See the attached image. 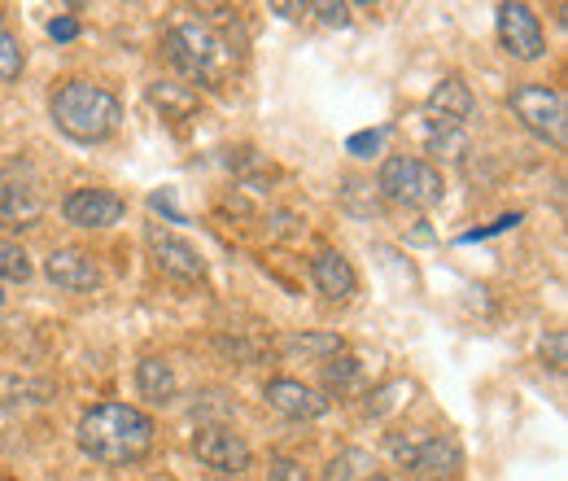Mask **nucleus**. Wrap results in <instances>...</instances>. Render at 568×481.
I'll use <instances>...</instances> for the list:
<instances>
[{"mask_svg":"<svg viewBox=\"0 0 568 481\" xmlns=\"http://www.w3.org/2000/svg\"><path fill=\"white\" fill-rule=\"evenodd\" d=\"M153 415H144L132 403H101L79 415V451L97 464H136L153 451Z\"/></svg>","mask_w":568,"mask_h":481,"instance_id":"nucleus-1","label":"nucleus"},{"mask_svg":"<svg viewBox=\"0 0 568 481\" xmlns=\"http://www.w3.org/2000/svg\"><path fill=\"white\" fill-rule=\"evenodd\" d=\"M53 123H58L62 137L79 140V144H97V140L119 132L123 106L110 88L88 83V79H71L53 92Z\"/></svg>","mask_w":568,"mask_h":481,"instance_id":"nucleus-2","label":"nucleus"},{"mask_svg":"<svg viewBox=\"0 0 568 481\" xmlns=\"http://www.w3.org/2000/svg\"><path fill=\"white\" fill-rule=\"evenodd\" d=\"M166 62L180 70L184 79L219 83L232 70V49H227V40L219 31H211V27L184 22V27H171L166 31Z\"/></svg>","mask_w":568,"mask_h":481,"instance_id":"nucleus-3","label":"nucleus"},{"mask_svg":"<svg viewBox=\"0 0 568 481\" xmlns=\"http://www.w3.org/2000/svg\"><path fill=\"white\" fill-rule=\"evenodd\" d=\"M376 189H381L389 202L412 207V210H433V207H442V198H446L442 171L428 167L425 158H407V153H394V158L381 162Z\"/></svg>","mask_w":568,"mask_h":481,"instance_id":"nucleus-4","label":"nucleus"},{"mask_svg":"<svg viewBox=\"0 0 568 481\" xmlns=\"http://www.w3.org/2000/svg\"><path fill=\"white\" fill-rule=\"evenodd\" d=\"M507 101H511V114L525 123V132L547 140L551 149H565L568 144L565 92H556V88H547V83H520V88H511Z\"/></svg>","mask_w":568,"mask_h":481,"instance_id":"nucleus-5","label":"nucleus"},{"mask_svg":"<svg viewBox=\"0 0 568 481\" xmlns=\"http://www.w3.org/2000/svg\"><path fill=\"white\" fill-rule=\"evenodd\" d=\"M389 451L416 473L420 481H455L464 469V455L450 438H428V433H412V438H394Z\"/></svg>","mask_w":568,"mask_h":481,"instance_id":"nucleus-6","label":"nucleus"},{"mask_svg":"<svg viewBox=\"0 0 568 481\" xmlns=\"http://www.w3.org/2000/svg\"><path fill=\"white\" fill-rule=\"evenodd\" d=\"M498 22V40L503 49L516 58V62H538L547 53V36H542V22L529 4H498L495 13Z\"/></svg>","mask_w":568,"mask_h":481,"instance_id":"nucleus-7","label":"nucleus"},{"mask_svg":"<svg viewBox=\"0 0 568 481\" xmlns=\"http://www.w3.org/2000/svg\"><path fill=\"white\" fill-rule=\"evenodd\" d=\"M193 455H197L206 469L223 473V478H241V473L250 469V447H245V438L232 433L227 424H202V429L193 433Z\"/></svg>","mask_w":568,"mask_h":481,"instance_id":"nucleus-8","label":"nucleus"},{"mask_svg":"<svg viewBox=\"0 0 568 481\" xmlns=\"http://www.w3.org/2000/svg\"><path fill=\"white\" fill-rule=\"evenodd\" d=\"M44 214V193L40 184L31 180V171H22L18 162L4 171L0 180V219L4 228H31L36 219Z\"/></svg>","mask_w":568,"mask_h":481,"instance_id":"nucleus-9","label":"nucleus"},{"mask_svg":"<svg viewBox=\"0 0 568 481\" xmlns=\"http://www.w3.org/2000/svg\"><path fill=\"white\" fill-rule=\"evenodd\" d=\"M149 250H153L158 272L175 275V280H189V284L206 275V259H202V250H197V245H189V241H184V237H175V232L149 228Z\"/></svg>","mask_w":568,"mask_h":481,"instance_id":"nucleus-10","label":"nucleus"},{"mask_svg":"<svg viewBox=\"0 0 568 481\" xmlns=\"http://www.w3.org/2000/svg\"><path fill=\"white\" fill-rule=\"evenodd\" d=\"M62 214L74 228H114L128 214V202L110 189H74L62 202Z\"/></svg>","mask_w":568,"mask_h":481,"instance_id":"nucleus-11","label":"nucleus"},{"mask_svg":"<svg viewBox=\"0 0 568 481\" xmlns=\"http://www.w3.org/2000/svg\"><path fill=\"white\" fill-rule=\"evenodd\" d=\"M44 275H49L58 289H67V293H92V289H101V268H97V259L83 254V250H71V245L49 254Z\"/></svg>","mask_w":568,"mask_h":481,"instance_id":"nucleus-12","label":"nucleus"},{"mask_svg":"<svg viewBox=\"0 0 568 481\" xmlns=\"http://www.w3.org/2000/svg\"><path fill=\"white\" fill-rule=\"evenodd\" d=\"M267 403L276 408L281 415L288 420H320V415L328 412V399L320 394V390H311V385H302V381H293V377H276V381H267Z\"/></svg>","mask_w":568,"mask_h":481,"instance_id":"nucleus-13","label":"nucleus"},{"mask_svg":"<svg viewBox=\"0 0 568 481\" xmlns=\"http://www.w3.org/2000/svg\"><path fill=\"white\" fill-rule=\"evenodd\" d=\"M311 280H315V289H320L324 298H333V302L355 298V289H358V275H355V268H351V259L337 254V250H320V254L311 259Z\"/></svg>","mask_w":568,"mask_h":481,"instance_id":"nucleus-14","label":"nucleus"},{"mask_svg":"<svg viewBox=\"0 0 568 481\" xmlns=\"http://www.w3.org/2000/svg\"><path fill=\"white\" fill-rule=\"evenodd\" d=\"M473 92H468V83L459 79V74H446V79H437V88L428 92V110L442 119V123H464V119H473Z\"/></svg>","mask_w":568,"mask_h":481,"instance_id":"nucleus-15","label":"nucleus"},{"mask_svg":"<svg viewBox=\"0 0 568 481\" xmlns=\"http://www.w3.org/2000/svg\"><path fill=\"white\" fill-rule=\"evenodd\" d=\"M136 390H141V399L166 408V403L175 399V372H171V363L158 359V354L141 359V363H136Z\"/></svg>","mask_w":568,"mask_h":481,"instance_id":"nucleus-16","label":"nucleus"},{"mask_svg":"<svg viewBox=\"0 0 568 481\" xmlns=\"http://www.w3.org/2000/svg\"><path fill=\"white\" fill-rule=\"evenodd\" d=\"M281 345L288 354H306V359H315V363H328V359L346 354V342H342L337 333H302V338H284Z\"/></svg>","mask_w":568,"mask_h":481,"instance_id":"nucleus-17","label":"nucleus"},{"mask_svg":"<svg viewBox=\"0 0 568 481\" xmlns=\"http://www.w3.org/2000/svg\"><path fill=\"white\" fill-rule=\"evenodd\" d=\"M425 149L428 153H437V158H464V149H468V140L464 132L455 128V123H442V119H433V128L425 132Z\"/></svg>","mask_w":568,"mask_h":481,"instance_id":"nucleus-18","label":"nucleus"},{"mask_svg":"<svg viewBox=\"0 0 568 481\" xmlns=\"http://www.w3.org/2000/svg\"><path fill=\"white\" fill-rule=\"evenodd\" d=\"M0 280H13V284H27L31 280V259L18 241H4L0 237Z\"/></svg>","mask_w":568,"mask_h":481,"instance_id":"nucleus-19","label":"nucleus"},{"mask_svg":"<svg viewBox=\"0 0 568 481\" xmlns=\"http://www.w3.org/2000/svg\"><path fill=\"white\" fill-rule=\"evenodd\" d=\"M355 381H358V359H351V354H337V359H328V368H324V390H333V394H346Z\"/></svg>","mask_w":568,"mask_h":481,"instance_id":"nucleus-20","label":"nucleus"},{"mask_svg":"<svg viewBox=\"0 0 568 481\" xmlns=\"http://www.w3.org/2000/svg\"><path fill=\"white\" fill-rule=\"evenodd\" d=\"M27 67V58H22V44L13 40V31L9 27H0V83H13L18 74Z\"/></svg>","mask_w":568,"mask_h":481,"instance_id":"nucleus-21","label":"nucleus"},{"mask_svg":"<svg viewBox=\"0 0 568 481\" xmlns=\"http://www.w3.org/2000/svg\"><path fill=\"white\" fill-rule=\"evenodd\" d=\"M149 101H153V106H171L175 114H189V110H193V97L180 92V88H166V83H162V88H149Z\"/></svg>","mask_w":568,"mask_h":481,"instance_id":"nucleus-22","label":"nucleus"},{"mask_svg":"<svg viewBox=\"0 0 568 481\" xmlns=\"http://www.w3.org/2000/svg\"><path fill=\"white\" fill-rule=\"evenodd\" d=\"M381 144H385V132L376 128V132H358V137H351L346 149H351L355 158H372V153H381Z\"/></svg>","mask_w":568,"mask_h":481,"instance_id":"nucleus-23","label":"nucleus"},{"mask_svg":"<svg viewBox=\"0 0 568 481\" xmlns=\"http://www.w3.org/2000/svg\"><path fill=\"white\" fill-rule=\"evenodd\" d=\"M568 338L565 333H551V338H547V342H542V359H551V368H556V372H560V368H565L568 363Z\"/></svg>","mask_w":568,"mask_h":481,"instance_id":"nucleus-24","label":"nucleus"},{"mask_svg":"<svg viewBox=\"0 0 568 481\" xmlns=\"http://www.w3.org/2000/svg\"><path fill=\"white\" fill-rule=\"evenodd\" d=\"M315 13H320L328 27H346V22H351V4H333V0H324V4H315Z\"/></svg>","mask_w":568,"mask_h":481,"instance_id":"nucleus-25","label":"nucleus"},{"mask_svg":"<svg viewBox=\"0 0 568 481\" xmlns=\"http://www.w3.org/2000/svg\"><path fill=\"white\" fill-rule=\"evenodd\" d=\"M358 460H363L358 451L342 455V460H333V464H328V478H324V481H346V478H351V464H358Z\"/></svg>","mask_w":568,"mask_h":481,"instance_id":"nucleus-26","label":"nucleus"},{"mask_svg":"<svg viewBox=\"0 0 568 481\" xmlns=\"http://www.w3.org/2000/svg\"><path fill=\"white\" fill-rule=\"evenodd\" d=\"M49 36L67 44V40H74V36H79V22H74V18H53V22H49Z\"/></svg>","mask_w":568,"mask_h":481,"instance_id":"nucleus-27","label":"nucleus"},{"mask_svg":"<svg viewBox=\"0 0 568 481\" xmlns=\"http://www.w3.org/2000/svg\"><path fill=\"white\" fill-rule=\"evenodd\" d=\"M272 481H306V473H302L293 460H276V469H272Z\"/></svg>","mask_w":568,"mask_h":481,"instance_id":"nucleus-28","label":"nucleus"},{"mask_svg":"<svg viewBox=\"0 0 568 481\" xmlns=\"http://www.w3.org/2000/svg\"><path fill=\"white\" fill-rule=\"evenodd\" d=\"M276 13H284V18H302V13H311V4H272Z\"/></svg>","mask_w":568,"mask_h":481,"instance_id":"nucleus-29","label":"nucleus"},{"mask_svg":"<svg viewBox=\"0 0 568 481\" xmlns=\"http://www.w3.org/2000/svg\"><path fill=\"white\" fill-rule=\"evenodd\" d=\"M367 481H389V478H367Z\"/></svg>","mask_w":568,"mask_h":481,"instance_id":"nucleus-30","label":"nucleus"},{"mask_svg":"<svg viewBox=\"0 0 568 481\" xmlns=\"http://www.w3.org/2000/svg\"><path fill=\"white\" fill-rule=\"evenodd\" d=\"M0 302H4V293H0Z\"/></svg>","mask_w":568,"mask_h":481,"instance_id":"nucleus-31","label":"nucleus"}]
</instances>
